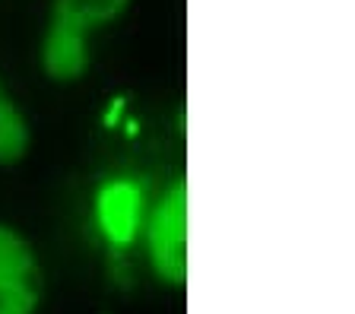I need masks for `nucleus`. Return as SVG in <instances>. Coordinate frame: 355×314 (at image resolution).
I'll list each match as a JSON object with an SVG mask.
<instances>
[{"label":"nucleus","instance_id":"obj_5","mask_svg":"<svg viewBox=\"0 0 355 314\" xmlns=\"http://www.w3.org/2000/svg\"><path fill=\"white\" fill-rule=\"evenodd\" d=\"M29 152V124L0 80V165H16Z\"/></svg>","mask_w":355,"mask_h":314},{"label":"nucleus","instance_id":"obj_1","mask_svg":"<svg viewBox=\"0 0 355 314\" xmlns=\"http://www.w3.org/2000/svg\"><path fill=\"white\" fill-rule=\"evenodd\" d=\"M130 0H54L42 38V67L58 82H73L89 70V32L127 13Z\"/></svg>","mask_w":355,"mask_h":314},{"label":"nucleus","instance_id":"obj_2","mask_svg":"<svg viewBox=\"0 0 355 314\" xmlns=\"http://www.w3.org/2000/svg\"><path fill=\"white\" fill-rule=\"evenodd\" d=\"M155 277L168 286L187 283V181L178 178L143 223Z\"/></svg>","mask_w":355,"mask_h":314},{"label":"nucleus","instance_id":"obj_4","mask_svg":"<svg viewBox=\"0 0 355 314\" xmlns=\"http://www.w3.org/2000/svg\"><path fill=\"white\" fill-rule=\"evenodd\" d=\"M96 223L111 245H133L146 223V197H143L140 184L130 178H114L98 187Z\"/></svg>","mask_w":355,"mask_h":314},{"label":"nucleus","instance_id":"obj_3","mask_svg":"<svg viewBox=\"0 0 355 314\" xmlns=\"http://www.w3.org/2000/svg\"><path fill=\"white\" fill-rule=\"evenodd\" d=\"M42 270L35 251L16 229L0 223V314H35Z\"/></svg>","mask_w":355,"mask_h":314}]
</instances>
